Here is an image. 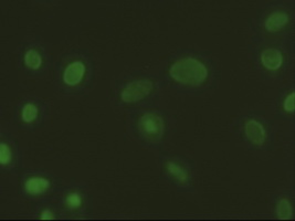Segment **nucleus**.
<instances>
[{
	"label": "nucleus",
	"instance_id": "obj_14",
	"mask_svg": "<svg viewBox=\"0 0 295 221\" xmlns=\"http://www.w3.org/2000/svg\"><path fill=\"white\" fill-rule=\"evenodd\" d=\"M11 161V151L9 146L5 143L0 144V163L2 165H7Z\"/></svg>",
	"mask_w": 295,
	"mask_h": 221
},
{
	"label": "nucleus",
	"instance_id": "obj_6",
	"mask_svg": "<svg viewBox=\"0 0 295 221\" xmlns=\"http://www.w3.org/2000/svg\"><path fill=\"white\" fill-rule=\"evenodd\" d=\"M261 60H262L263 65L266 67L268 70L271 71H275L277 69H280V66L282 65L283 58L282 54L279 50L276 49H265L262 54H261Z\"/></svg>",
	"mask_w": 295,
	"mask_h": 221
},
{
	"label": "nucleus",
	"instance_id": "obj_9",
	"mask_svg": "<svg viewBox=\"0 0 295 221\" xmlns=\"http://www.w3.org/2000/svg\"><path fill=\"white\" fill-rule=\"evenodd\" d=\"M167 171L174 178L177 179L179 183L187 184V181H188V173H187L186 169L177 165L176 163L167 162Z\"/></svg>",
	"mask_w": 295,
	"mask_h": 221
},
{
	"label": "nucleus",
	"instance_id": "obj_2",
	"mask_svg": "<svg viewBox=\"0 0 295 221\" xmlns=\"http://www.w3.org/2000/svg\"><path fill=\"white\" fill-rule=\"evenodd\" d=\"M153 90V82L149 80H140L129 83L122 91L121 99L125 103H134L146 98Z\"/></svg>",
	"mask_w": 295,
	"mask_h": 221
},
{
	"label": "nucleus",
	"instance_id": "obj_11",
	"mask_svg": "<svg viewBox=\"0 0 295 221\" xmlns=\"http://www.w3.org/2000/svg\"><path fill=\"white\" fill-rule=\"evenodd\" d=\"M276 214H277V218L281 220H288L292 218V214H293L292 206L286 198H283V199H281L279 203H277Z\"/></svg>",
	"mask_w": 295,
	"mask_h": 221
},
{
	"label": "nucleus",
	"instance_id": "obj_15",
	"mask_svg": "<svg viewBox=\"0 0 295 221\" xmlns=\"http://www.w3.org/2000/svg\"><path fill=\"white\" fill-rule=\"evenodd\" d=\"M295 109V94L291 93L286 96L284 101V110L286 112H294Z\"/></svg>",
	"mask_w": 295,
	"mask_h": 221
},
{
	"label": "nucleus",
	"instance_id": "obj_12",
	"mask_svg": "<svg viewBox=\"0 0 295 221\" xmlns=\"http://www.w3.org/2000/svg\"><path fill=\"white\" fill-rule=\"evenodd\" d=\"M38 116V107L32 104V103H28L24 106L21 112V118L22 121L26 123H31L37 118Z\"/></svg>",
	"mask_w": 295,
	"mask_h": 221
},
{
	"label": "nucleus",
	"instance_id": "obj_16",
	"mask_svg": "<svg viewBox=\"0 0 295 221\" xmlns=\"http://www.w3.org/2000/svg\"><path fill=\"white\" fill-rule=\"evenodd\" d=\"M40 219H42V220H51V219H54V214H53V212L51 211V210H44V211H42L41 212V214H40Z\"/></svg>",
	"mask_w": 295,
	"mask_h": 221
},
{
	"label": "nucleus",
	"instance_id": "obj_4",
	"mask_svg": "<svg viewBox=\"0 0 295 221\" xmlns=\"http://www.w3.org/2000/svg\"><path fill=\"white\" fill-rule=\"evenodd\" d=\"M85 73V65L81 61L72 62L65 67L63 73V81L70 87H75L82 81Z\"/></svg>",
	"mask_w": 295,
	"mask_h": 221
},
{
	"label": "nucleus",
	"instance_id": "obj_8",
	"mask_svg": "<svg viewBox=\"0 0 295 221\" xmlns=\"http://www.w3.org/2000/svg\"><path fill=\"white\" fill-rule=\"evenodd\" d=\"M288 21V16L284 13H274L265 21V28L266 30L271 32H275L281 28L284 27Z\"/></svg>",
	"mask_w": 295,
	"mask_h": 221
},
{
	"label": "nucleus",
	"instance_id": "obj_3",
	"mask_svg": "<svg viewBox=\"0 0 295 221\" xmlns=\"http://www.w3.org/2000/svg\"><path fill=\"white\" fill-rule=\"evenodd\" d=\"M139 126L141 131L150 137H160L164 132V121L154 113H147L140 117Z\"/></svg>",
	"mask_w": 295,
	"mask_h": 221
},
{
	"label": "nucleus",
	"instance_id": "obj_13",
	"mask_svg": "<svg viewBox=\"0 0 295 221\" xmlns=\"http://www.w3.org/2000/svg\"><path fill=\"white\" fill-rule=\"evenodd\" d=\"M82 205V197L79 192H71L66 197V206L71 209L79 208Z\"/></svg>",
	"mask_w": 295,
	"mask_h": 221
},
{
	"label": "nucleus",
	"instance_id": "obj_1",
	"mask_svg": "<svg viewBox=\"0 0 295 221\" xmlns=\"http://www.w3.org/2000/svg\"><path fill=\"white\" fill-rule=\"evenodd\" d=\"M169 75L175 81L185 86L198 87L208 77V70L205 64L194 58H184L170 66Z\"/></svg>",
	"mask_w": 295,
	"mask_h": 221
},
{
	"label": "nucleus",
	"instance_id": "obj_7",
	"mask_svg": "<svg viewBox=\"0 0 295 221\" xmlns=\"http://www.w3.org/2000/svg\"><path fill=\"white\" fill-rule=\"evenodd\" d=\"M50 187V181L42 177H31L26 181L25 189L29 195L38 196L47 191Z\"/></svg>",
	"mask_w": 295,
	"mask_h": 221
},
{
	"label": "nucleus",
	"instance_id": "obj_5",
	"mask_svg": "<svg viewBox=\"0 0 295 221\" xmlns=\"http://www.w3.org/2000/svg\"><path fill=\"white\" fill-rule=\"evenodd\" d=\"M245 128L247 137L252 144L260 146L264 143L266 138V133L262 124L255 120H249L246 123Z\"/></svg>",
	"mask_w": 295,
	"mask_h": 221
},
{
	"label": "nucleus",
	"instance_id": "obj_10",
	"mask_svg": "<svg viewBox=\"0 0 295 221\" xmlns=\"http://www.w3.org/2000/svg\"><path fill=\"white\" fill-rule=\"evenodd\" d=\"M25 63L31 70H38L42 64V58L40 53L36 50H28L25 54Z\"/></svg>",
	"mask_w": 295,
	"mask_h": 221
}]
</instances>
